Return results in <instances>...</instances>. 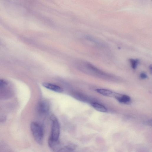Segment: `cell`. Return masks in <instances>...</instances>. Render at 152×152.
Returning a JSON list of instances; mask_svg holds the SVG:
<instances>
[{
  "instance_id": "13",
  "label": "cell",
  "mask_w": 152,
  "mask_h": 152,
  "mask_svg": "<svg viewBox=\"0 0 152 152\" xmlns=\"http://www.w3.org/2000/svg\"><path fill=\"white\" fill-rule=\"evenodd\" d=\"M151 1H152V0H151Z\"/></svg>"
},
{
  "instance_id": "10",
  "label": "cell",
  "mask_w": 152,
  "mask_h": 152,
  "mask_svg": "<svg viewBox=\"0 0 152 152\" xmlns=\"http://www.w3.org/2000/svg\"><path fill=\"white\" fill-rule=\"evenodd\" d=\"M140 78L142 79H146L147 78V75L144 72L141 73L140 75Z\"/></svg>"
},
{
  "instance_id": "7",
  "label": "cell",
  "mask_w": 152,
  "mask_h": 152,
  "mask_svg": "<svg viewBox=\"0 0 152 152\" xmlns=\"http://www.w3.org/2000/svg\"><path fill=\"white\" fill-rule=\"evenodd\" d=\"M95 91L98 93L103 96L109 97L113 98L115 93L110 90L103 89H97Z\"/></svg>"
},
{
  "instance_id": "6",
  "label": "cell",
  "mask_w": 152,
  "mask_h": 152,
  "mask_svg": "<svg viewBox=\"0 0 152 152\" xmlns=\"http://www.w3.org/2000/svg\"><path fill=\"white\" fill-rule=\"evenodd\" d=\"M48 142L49 146L52 150L59 152L60 148L59 140H55L49 138Z\"/></svg>"
},
{
  "instance_id": "8",
  "label": "cell",
  "mask_w": 152,
  "mask_h": 152,
  "mask_svg": "<svg viewBox=\"0 0 152 152\" xmlns=\"http://www.w3.org/2000/svg\"><path fill=\"white\" fill-rule=\"evenodd\" d=\"M92 106L97 110L102 112H107V109L104 105L96 102L91 103Z\"/></svg>"
},
{
  "instance_id": "2",
  "label": "cell",
  "mask_w": 152,
  "mask_h": 152,
  "mask_svg": "<svg viewBox=\"0 0 152 152\" xmlns=\"http://www.w3.org/2000/svg\"><path fill=\"white\" fill-rule=\"evenodd\" d=\"M52 122L51 133L49 138L55 140H58L60 134V127L59 122L54 116L51 117Z\"/></svg>"
},
{
  "instance_id": "1",
  "label": "cell",
  "mask_w": 152,
  "mask_h": 152,
  "mask_svg": "<svg viewBox=\"0 0 152 152\" xmlns=\"http://www.w3.org/2000/svg\"><path fill=\"white\" fill-rule=\"evenodd\" d=\"M30 128L35 140L39 144L42 145L44 135L42 126L39 123L33 122L31 123Z\"/></svg>"
},
{
  "instance_id": "4",
  "label": "cell",
  "mask_w": 152,
  "mask_h": 152,
  "mask_svg": "<svg viewBox=\"0 0 152 152\" xmlns=\"http://www.w3.org/2000/svg\"><path fill=\"white\" fill-rule=\"evenodd\" d=\"M113 98H115L121 103L129 104L131 102V100L130 97L126 95H122L115 92Z\"/></svg>"
},
{
  "instance_id": "3",
  "label": "cell",
  "mask_w": 152,
  "mask_h": 152,
  "mask_svg": "<svg viewBox=\"0 0 152 152\" xmlns=\"http://www.w3.org/2000/svg\"><path fill=\"white\" fill-rule=\"evenodd\" d=\"M50 109V105L47 101L42 99L38 102L37 110L39 113L44 115L47 113Z\"/></svg>"
},
{
  "instance_id": "11",
  "label": "cell",
  "mask_w": 152,
  "mask_h": 152,
  "mask_svg": "<svg viewBox=\"0 0 152 152\" xmlns=\"http://www.w3.org/2000/svg\"><path fill=\"white\" fill-rule=\"evenodd\" d=\"M147 123L149 125L152 126V120H150L148 121Z\"/></svg>"
},
{
  "instance_id": "12",
  "label": "cell",
  "mask_w": 152,
  "mask_h": 152,
  "mask_svg": "<svg viewBox=\"0 0 152 152\" xmlns=\"http://www.w3.org/2000/svg\"><path fill=\"white\" fill-rule=\"evenodd\" d=\"M149 69L151 72H152V64L149 65Z\"/></svg>"
},
{
  "instance_id": "9",
  "label": "cell",
  "mask_w": 152,
  "mask_h": 152,
  "mask_svg": "<svg viewBox=\"0 0 152 152\" xmlns=\"http://www.w3.org/2000/svg\"><path fill=\"white\" fill-rule=\"evenodd\" d=\"M129 60L132 68L135 69L139 63V60L138 59H129Z\"/></svg>"
},
{
  "instance_id": "5",
  "label": "cell",
  "mask_w": 152,
  "mask_h": 152,
  "mask_svg": "<svg viewBox=\"0 0 152 152\" xmlns=\"http://www.w3.org/2000/svg\"><path fill=\"white\" fill-rule=\"evenodd\" d=\"M43 86L46 88L58 93H62L63 89L60 87L51 83L44 82L43 83Z\"/></svg>"
}]
</instances>
